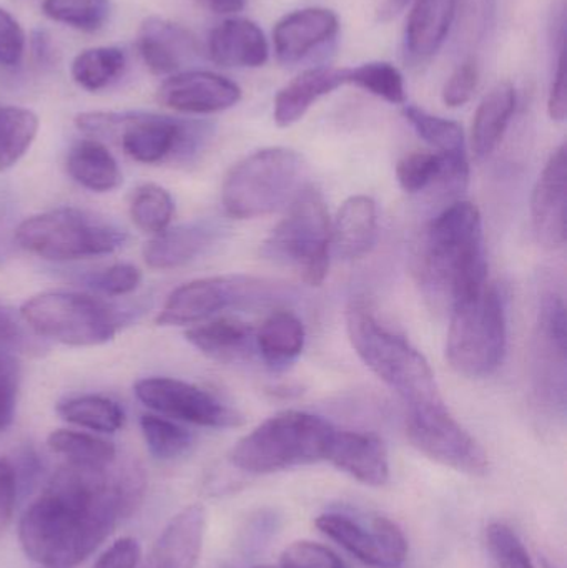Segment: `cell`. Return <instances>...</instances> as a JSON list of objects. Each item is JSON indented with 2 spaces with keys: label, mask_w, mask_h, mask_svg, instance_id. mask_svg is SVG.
<instances>
[{
  "label": "cell",
  "mask_w": 567,
  "mask_h": 568,
  "mask_svg": "<svg viewBox=\"0 0 567 568\" xmlns=\"http://www.w3.org/2000/svg\"><path fill=\"white\" fill-rule=\"evenodd\" d=\"M60 467L19 524L23 552L43 568H75L130 516L143 494L139 467Z\"/></svg>",
  "instance_id": "6da1fadb"
},
{
  "label": "cell",
  "mask_w": 567,
  "mask_h": 568,
  "mask_svg": "<svg viewBox=\"0 0 567 568\" xmlns=\"http://www.w3.org/2000/svg\"><path fill=\"white\" fill-rule=\"evenodd\" d=\"M422 278L429 296L452 307L488 284L478 206L456 202L433 220L423 243Z\"/></svg>",
  "instance_id": "7a4b0ae2"
},
{
  "label": "cell",
  "mask_w": 567,
  "mask_h": 568,
  "mask_svg": "<svg viewBox=\"0 0 567 568\" xmlns=\"http://www.w3.org/2000/svg\"><path fill=\"white\" fill-rule=\"evenodd\" d=\"M346 331L360 359L406 404V409L445 403L425 356L405 337L383 326L363 301L350 304Z\"/></svg>",
  "instance_id": "3957f363"
},
{
  "label": "cell",
  "mask_w": 567,
  "mask_h": 568,
  "mask_svg": "<svg viewBox=\"0 0 567 568\" xmlns=\"http://www.w3.org/2000/svg\"><path fill=\"white\" fill-rule=\"evenodd\" d=\"M335 427L315 414L285 410L260 424L230 450L243 473L265 476L326 460Z\"/></svg>",
  "instance_id": "277c9868"
},
{
  "label": "cell",
  "mask_w": 567,
  "mask_h": 568,
  "mask_svg": "<svg viewBox=\"0 0 567 568\" xmlns=\"http://www.w3.org/2000/svg\"><path fill=\"white\" fill-rule=\"evenodd\" d=\"M75 125L89 135L119 140L126 156L145 165L189 159L212 133L209 123L149 112L80 113Z\"/></svg>",
  "instance_id": "5b68a950"
},
{
  "label": "cell",
  "mask_w": 567,
  "mask_h": 568,
  "mask_svg": "<svg viewBox=\"0 0 567 568\" xmlns=\"http://www.w3.org/2000/svg\"><path fill=\"white\" fill-rule=\"evenodd\" d=\"M506 347L508 320L498 287L488 283L475 296L452 307L446 359L459 376H492L505 361Z\"/></svg>",
  "instance_id": "8992f818"
},
{
  "label": "cell",
  "mask_w": 567,
  "mask_h": 568,
  "mask_svg": "<svg viewBox=\"0 0 567 568\" xmlns=\"http://www.w3.org/2000/svg\"><path fill=\"white\" fill-rule=\"evenodd\" d=\"M19 314L40 337L75 347L109 343L126 317V313L109 301L73 291L37 294L22 304Z\"/></svg>",
  "instance_id": "52a82bcc"
},
{
  "label": "cell",
  "mask_w": 567,
  "mask_h": 568,
  "mask_svg": "<svg viewBox=\"0 0 567 568\" xmlns=\"http://www.w3.org/2000/svg\"><path fill=\"white\" fill-rule=\"evenodd\" d=\"M332 223L325 199L313 186L300 190L282 222L263 242L270 262L296 270L310 286H322L328 276Z\"/></svg>",
  "instance_id": "ba28073f"
},
{
  "label": "cell",
  "mask_w": 567,
  "mask_h": 568,
  "mask_svg": "<svg viewBox=\"0 0 567 568\" xmlns=\"http://www.w3.org/2000/svg\"><path fill=\"white\" fill-rule=\"evenodd\" d=\"M303 173L305 163L295 150H259L230 170L222 189L223 209L239 220L270 215L298 193Z\"/></svg>",
  "instance_id": "9c48e42d"
},
{
  "label": "cell",
  "mask_w": 567,
  "mask_h": 568,
  "mask_svg": "<svg viewBox=\"0 0 567 568\" xmlns=\"http://www.w3.org/2000/svg\"><path fill=\"white\" fill-rule=\"evenodd\" d=\"M16 240L49 262H77L112 255L125 245L126 233L82 210L57 209L23 220Z\"/></svg>",
  "instance_id": "30bf717a"
},
{
  "label": "cell",
  "mask_w": 567,
  "mask_h": 568,
  "mask_svg": "<svg viewBox=\"0 0 567 568\" xmlns=\"http://www.w3.org/2000/svg\"><path fill=\"white\" fill-rule=\"evenodd\" d=\"M292 287L246 275L210 276L172 291L156 316L159 326L199 324L225 310L269 306L293 296Z\"/></svg>",
  "instance_id": "8fae6325"
},
{
  "label": "cell",
  "mask_w": 567,
  "mask_h": 568,
  "mask_svg": "<svg viewBox=\"0 0 567 568\" xmlns=\"http://www.w3.org/2000/svg\"><path fill=\"white\" fill-rule=\"evenodd\" d=\"M406 437L415 449L442 466L473 477L488 473V454L445 403L406 409Z\"/></svg>",
  "instance_id": "7c38bea8"
},
{
  "label": "cell",
  "mask_w": 567,
  "mask_h": 568,
  "mask_svg": "<svg viewBox=\"0 0 567 568\" xmlns=\"http://www.w3.org/2000/svg\"><path fill=\"white\" fill-rule=\"evenodd\" d=\"M136 399L149 409L195 426L233 429L245 423L235 407L202 387L173 377H145L133 386Z\"/></svg>",
  "instance_id": "4fadbf2b"
},
{
  "label": "cell",
  "mask_w": 567,
  "mask_h": 568,
  "mask_svg": "<svg viewBox=\"0 0 567 568\" xmlns=\"http://www.w3.org/2000/svg\"><path fill=\"white\" fill-rule=\"evenodd\" d=\"M320 532L352 554L360 562L375 568H402L408 557V540L398 524L386 517L368 523L350 514L328 513L316 519Z\"/></svg>",
  "instance_id": "5bb4252c"
},
{
  "label": "cell",
  "mask_w": 567,
  "mask_h": 568,
  "mask_svg": "<svg viewBox=\"0 0 567 568\" xmlns=\"http://www.w3.org/2000/svg\"><path fill=\"white\" fill-rule=\"evenodd\" d=\"M566 306L558 291L543 294L533 347V379L539 397L566 406Z\"/></svg>",
  "instance_id": "9a60e30c"
},
{
  "label": "cell",
  "mask_w": 567,
  "mask_h": 568,
  "mask_svg": "<svg viewBox=\"0 0 567 568\" xmlns=\"http://www.w3.org/2000/svg\"><path fill=\"white\" fill-rule=\"evenodd\" d=\"M156 100L175 112L210 115L235 106L242 100V89L215 72L183 70L160 85Z\"/></svg>",
  "instance_id": "2e32d148"
},
{
  "label": "cell",
  "mask_w": 567,
  "mask_h": 568,
  "mask_svg": "<svg viewBox=\"0 0 567 568\" xmlns=\"http://www.w3.org/2000/svg\"><path fill=\"white\" fill-rule=\"evenodd\" d=\"M567 160L566 145L555 150L543 169L531 199V220L536 240L549 250L566 243Z\"/></svg>",
  "instance_id": "e0dca14e"
},
{
  "label": "cell",
  "mask_w": 567,
  "mask_h": 568,
  "mask_svg": "<svg viewBox=\"0 0 567 568\" xmlns=\"http://www.w3.org/2000/svg\"><path fill=\"white\" fill-rule=\"evenodd\" d=\"M136 50L155 75H175L200 55L196 37L180 23L163 17H146L136 33Z\"/></svg>",
  "instance_id": "ac0fdd59"
},
{
  "label": "cell",
  "mask_w": 567,
  "mask_h": 568,
  "mask_svg": "<svg viewBox=\"0 0 567 568\" xmlns=\"http://www.w3.org/2000/svg\"><path fill=\"white\" fill-rule=\"evenodd\" d=\"M340 19L325 7L295 10L279 20L273 30L276 59L285 65L300 62L306 55L335 39Z\"/></svg>",
  "instance_id": "d6986e66"
},
{
  "label": "cell",
  "mask_w": 567,
  "mask_h": 568,
  "mask_svg": "<svg viewBox=\"0 0 567 568\" xmlns=\"http://www.w3.org/2000/svg\"><path fill=\"white\" fill-rule=\"evenodd\" d=\"M403 37V59L423 67L439 52L448 39L458 13L459 0H413Z\"/></svg>",
  "instance_id": "ffe728a7"
},
{
  "label": "cell",
  "mask_w": 567,
  "mask_h": 568,
  "mask_svg": "<svg viewBox=\"0 0 567 568\" xmlns=\"http://www.w3.org/2000/svg\"><path fill=\"white\" fill-rule=\"evenodd\" d=\"M326 460L365 486L383 487L389 480L388 450L375 434L335 429Z\"/></svg>",
  "instance_id": "44dd1931"
},
{
  "label": "cell",
  "mask_w": 567,
  "mask_h": 568,
  "mask_svg": "<svg viewBox=\"0 0 567 568\" xmlns=\"http://www.w3.org/2000/svg\"><path fill=\"white\" fill-rule=\"evenodd\" d=\"M209 55L220 67L256 69L269 60V40L253 20L226 19L210 32Z\"/></svg>",
  "instance_id": "7402d4cb"
},
{
  "label": "cell",
  "mask_w": 567,
  "mask_h": 568,
  "mask_svg": "<svg viewBox=\"0 0 567 568\" xmlns=\"http://www.w3.org/2000/svg\"><path fill=\"white\" fill-rule=\"evenodd\" d=\"M403 116L415 132L443 156L448 165L446 175L449 182L456 189H466L469 182V162L463 126L455 120L432 115L426 110L413 105H405Z\"/></svg>",
  "instance_id": "603a6c76"
},
{
  "label": "cell",
  "mask_w": 567,
  "mask_h": 568,
  "mask_svg": "<svg viewBox=\"0 0 567 568\" xmlns=\"http://www.w3.org/2000/svg\"><path fill=\"white\" fill-rule=\"evenodd\" d=\"M220 235L222 229L210 222L166 229L143 246V260L152 270L180 268L215 245Z\"/></svg>",
  "instance_id": "cb8c5ba5"
},
{
  "label": "cell",
  "mask_w": 567,
  "mask_h": 568,
  "mask_svg": "<svg viewBox=\"0 0 567 568\" xmlns=\"http://www.w3.org/2000/svg\"><path fill=\"white\" fill-rule=\"evenodd\" d=\"M346 72L348 69L313 67L296 75L276 93L273 103L276 125L286 129L300 122L320 99L346 85Z\"/></svg>",
  "instance_id": "d4e9b609"
},
{
  "label": "cell",
  "mask_w": 567,
  "mask_h": 568,
  "mask_svg": "<svg viewBox=\"0 0 567 568\" xmlns=\"http://www.w3.org/2000/svg\"><path fill=\"white\" fill-rule=\"evenodd\" d=\"M206 510L200 504L180 510L163 529L152 568H195L205 539Z\"/></svg>",
  "instance_id": "484cf974"
},
{
  "label": "cell",
  "mask_w": 567,
  "mask_h": 568,
  "mask_svg": "<svg viewBox=\"0 0 567 568\" xmlns=\"http://www.w3.org/2000/svg\"><path fill=\"white\" fill-rule=\"evenodd\" d=\"M255 336L252 324L229 316L199 323L185 333L193 347L219 363L250 359L256 349Z\"/></svg>",
  "instance_id": "4316f807"
},
{
  "label": "cell",
  "mask_w": 567,
  "mask_h": 568,
  "mask_svg": "<svg viewBox=\"0 0 567 568\" xmlns=\"http://www.w3.org/2000/svg\"><path fill=\"white\" fill-rule=\"evenodd\" d=\"M378 242V210L375 200L356 195L346 200L332 226V243L343 260H360Z\"/></svg>",
  "instance_id": "83f0119b"
},
{
  "label": "cell",
  "mask_w": 567,
  "mask_h": 568,
  "mask_svg": "<svg viewBox=\"0 0 567 568\" xmlns=\"http://www.w3.org/2000/svg\"><path fill=\"white\" fill-rule=\"evenodd\" d=\"M518 95L509 82L498 83L482 100L472 129V149L476 159L485 160L498 149L515 116Z\"/></svg>",
  "instance_id": "f1b7e54d"
},
{
  "label": "cell",
  "mask_w": 567,
  "mask_h": 568,
  "mask_svg": "<svg viewBox=\"0 0 567 568\" xmlns=\"http://www.w3.org/2000/svg\"><path fill=\"white\" fill-rule=\"evenodd\" d=\"M305 326L292 311L276 310L256 331V351L273 369H283L298 359L305 347Z\"/></svg>",
  "instance_id": "f546056e"
},
{
  "label": "cell",
  "mask_w": 567,
  "mask_h": 568,
  "mask_svg": "<svg viewBox=\"0 0 567 568\" xmlns=\"http://www.w3.org/2000/svg\"><path fill=\"white\" fill-rule=\"evenodd\" d=\"M67 172L73 182L95 193H109L122 185L119 163L105 145L97 140H83L70 150Z\"/></svg>",
  "instance_id": "4dcf8cb0"
},
{
  "label": "cell",
  "mask_w": 567,
  "mask_h": 568,
  "mask_svg": "<svg viewBox=\"0 0 567 568\" xmlns=\"http://www.w3.org/2000/svg\"><path fill=\"white\" fill-rule=\"evenodd\" d=\"M57 414L67 423L95 433L113 434L125 424V413L119 403L105 396L85 394L70 397L57 406Z\"/></svg>",
  "instance_id": "1f68e13d"
},
{
  "label": "cell",
  "mask_w": 567,
  "mask_h": 568,
  "mask_svg": "<svg viewBox=\"0 0 567 568\" xmlns=\"http://www.w3.org/2000/svg\"><path fill=\"white\" fill-rule=\"evenodd\" d=\"M126 70V55L119 47H92L73 59V82L89 92H100L122 79Z\"/></svg>",
  "instance_id": "d6a6232c"
},
{
  "label": "cell",
  "mask_w": 567,
  "mask_h": 568,
  "mask_svg": "<svg viewBox=\"0 0 567 568\" xmlns=\"http://www.w3.org/2000/svg\"><path fill=\"white\" fill-rule=\"evenodd\" d=\"M39 126V116L32 110L0 105V172H7L23 159Z\"/></svg>",
  "instance_id": "836d02e7"
},
{
  "label": "cell",
  "mask_w": 567,
  "mask_h": 568,
  "mask_svg": "<svg viewBox=\"0 0 567 568\" xmlns=\"http://www.w3.org/2000/svg\"><path fill=\"white\" fill-rule=\"evenodd\" d=\"M47 446L73 466L107 467L117 459V447L110 440L79 430H53Z\"/></svg>",
  "instance_id": "e575fe53"
},
{
  "label": "cell",
  "mask_w": 567,
  "mask_h": 568,
  "mask_svg": "<svg viewBox=\"0 0 567 568\" xmlns=\"http://www.w3.org/2000/svg\"><path fill=\"white\" fill-rule=\"evenodd\" d=\"M175 213L172 195L163 186L145 183L133 193L130 202V219L136 229L150 235H159L169 229Z\"/></svg>",
  "instance_id": "d590c367"
},
{
  "label": "cell",
  "mask_w": 567,
  "mask_h": 568,
  "mask_svg": "<svg viewBox=\"0 0 567 568\" xmlns=\"http://www.w3.org/2000/svg\"><path fill=\"white\" fill-rule=\"evenodd\" d=\"M346 85H355L393 105L406 102L405 79L398 67L389 62H368L348 69Z\"/></svg>",
  "instance_id": "8d00e7d4"
},
{
  "label": "cell",
  "mask_w": 567,
  "mask_h": 568,
  "mask_svg": "<svg viewBox=\"0 0 567 568\" xmlns=\"http://www.w3.org/2000/svg\"><path fill=\"white\" fill-rule=\"evenodd\" d=\"M140 429L150 454L159 460L179 459L193 444V436L185 427L156 414H143Z\"/></svg>",
  "instance_id": "74e56055"
},
{
  "label": "cell",
  "mask_w": 567,
  "mask_h": 568,
  "mask_svg": "<svg viewBox=\"0 0 567 568\" xmlns=\"http://www.w3.org/2000/svg\"><path fill=\"white\" fill-rule=\"evenodd\" d=\"M49 19L82 32L102 29L110 16V0H42Z\"/></svg>",
  "instance_id": "f35d334b"
},
{
  "label": "cell",
  "mask_w": 567,
  "mask_h": 568,
  "mask_svg": "<svg viewBox=\"0 0 567 568\" xmlns=\"http://www.w3.org/2000/svg\"><path fill=\"white\" fill-rule=\"evenodd\" d=\"M458 42L478 49L495 26L498 0H459Z\"/></svg>",
  "instance_id": "ab89813d"
},
{
  "label": "cell",
  "mask_w": 567,
  "mask_h": 568,
  "mask_svg": "<svg viewBox=\"0 0 567 568\" xmlns=\"http://www.w3.org/2000/svg\"><path fill=\"white\" fill-rule=\"evenodd\" d=\"M445 172V160L433 152H413L396 166V176L405 192L419 193L439 182Z\"/></svg>",
  "instance_id": "60d3db41"
},
{
  "label": "cell",
  "mask_w": 567,
  "mask_h": 568,
  "mask_svg": "<svg viewBox=\"0 0 567 568\" xmlns=\"http://www.w3.org/2000/svg\"><path fill=\"white\" fill-rule=\"evenodd\" d=\"M486 542L498 568H535L515 530L505 524H492L486 530Z\"/></svg>",
  "instance_id": "b9f144b4"
},
{
  "label": "cell",
  "mask_w": 567,
  "mask_h": 568,
  "mask_svg": "<svg viewBox=\"0 0 567 568\" xmlns=\"http://www.w3.org/2000/svg\"><path fill=\"white\" fill-rule=\"evenodd\" d=\"M255 568H346L343 560L322 544L300 540L283 550L279 566Z\"/></svg>",
  "instance_id": "7bdbcfd3"
},
{
  "label": "cell",
  "mask_w": 567,
  "mask_h": 568,
  "mask_svg": "<svg viewBox=\"0 0 567 568\" xmlns=\"http://www.w3.org/2000/svg\"><path fill=\"white\" fill-rule=\"evenodd\" d=\"M479 85V67L475 57H466L443 87V102L449 109L465 105L475 95Z\"/></svg>",
  "instance_id": "ee69618b"
},
{
  "label": "cell",
  "mask_w": 567,
  "mask_h": 568,
  "mask_svg": "<svg viewBox=\"0 0 567 568\" xmlns=\"http://www.w3.org/2000/svg\"><path fill=\"white\" fill-rule=\"evenodd\" d=\"M142 283V272L129 263H119L103 272L93 273L89 278L90 286L107 296H125Z\"/></svg>",
  "instance_id": "f6af8a7d"
},
{
  "label": "cell",
  "mask_w": 567,
  "mask_h": 568,
  "mask_svg": "<svg viewBox=\"0 0 567 568\" xmlns=\"http://www.w3.org/2000/svg\"><path fill=\"white\" fill-rule=\"evenodd\" d=\"M20 389V366L10 354L0 351V433L9 429L16 417Z\"/></svg>",
  "instance_id": "bcb514c9"
},
{
  "label": "cell",
  "mask_w": 567,
  "mask_h": 568,
  "mask_svg": "<svg viewBox=\"0 0 567 568\" xmlns=\"http://www.w3.org/2000/svg\"><path fill=\"white\" fill-rule=\"evenodd\" d=\"M565 39L566 29L558 27L553 33L555 42L556 62L551 89H549L548 112L555 122H565L567 116V93L565 73Z\"/></svg>",
  "instance_id": "7dc6e473"
},
{
  "label": "cell",
  "mask_w": 567,
  "mask_h": 568,
  "mask_svg": "<svg viewBox=\"0 0 567 568\" xmlns=\"http://www.w3.org/2000/svg\"><path fill=\"white\" fill-rule=\"evenodd\" d=\"M26 32L12 13L0 9V65L16 69L26 53Z\"/></svg>",
  "instance_id": "c3c4849f"
},
{
  "label": "cell",
  "mask_w": 567,
  "mask_h": 568,
  "mask_svg": "<svg viewBox=\"0 0 567 568\" xmlns=\"http://www.w3.org/2000/svg\"><path fill=\"white\" fill-rule=\"evenodd\" d=\"M142 559L140 544L132 537L115 540L97 560L93 568H136Z\"/></svg>",
  "instance_id": "681fc988"
},
{
  "label": "cell",
  "mask_w": 567,
  "mask_h": 568,
  "mask_svg": "<svg viewBox=\"0 0 567 568\" xmlns=\"http://www.w3.org/2000/svg\"><path fill=\"white\" fill-rule=\"evenodd\" d=\"M17 500V473L9 460L0 459V532L12 520Z\"/></svg>",
  "instance_id": "f907efd6"
},
{
  "label": "cell",
  "mask_w": 567,
  "mask_h": 568,
  "mask_svg": "<svg viewBox=\"0 0 567 568\" xmlns=\"http://www.w3.org/2000/svg\"><path fill=\"white\" fill-rule=\"evenodd\" d=\"M22 323L20 314L16 316L9 306L0 303V346L19 347V349L27 346L29 339H27Z\"/></svg>",
  "instance_id": "816d5d0a"
},
{
  "label": "cell",
  "mask_w": 567,
  "mask_h": 568,
  "mask_svg": "<svg viewBox=\"0 0 567 568\" xmlns=\"http://www.w3.org/2000/svg\"><path fill=\"white\" fill-rule=\"evenodd\" d=\"M30 49H32L33 59L39 65H53L55 60V49H53L52 37L43 29L33 30L30 37Z\"/></svg>",
  "instance_id": "f5cc1de1"
},
{
  "label": "cell",
  "mask_w": 567,
  "mask_h": 568,
  "mask_svg": "<svg viewBox=\"0 0 567 568\" xmlns=\"http://www.w3.org/2000/svg\"><path fill=\"white\" fill-rule=\"evenodd\" d=\"M203 9L219 16H232L245 9L246 0H196Z\"/></svg>",
  "instance_id": "db71d44e"
},
{
  "label": "cell",
  "mask_w": 567,
  "mask_h": 568,
  "mask_svg": "<svg viewBox=\"0 0 567 568\" xmlns=\"http://www.w3.org/2000/svg\"><path fill=\"white\" fill-rule=\"evenodd\" d=\"M412 2L413 0H385V3L378 10L379 22H389V20L395 19Z\"/></svg>",
  "instance_id": "11a10c76"
}]
</instances>
